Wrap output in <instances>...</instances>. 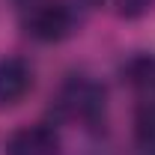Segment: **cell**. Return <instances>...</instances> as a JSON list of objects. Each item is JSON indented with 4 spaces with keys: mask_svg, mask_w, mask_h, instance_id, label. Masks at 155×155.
I'll return each mask as SVG.
<instances>
[{
    "mask_svg": "<svg viewBox=\"0 0 155 155\" xmlns=\"http://www.w3.org/2000/svg\"><path fill=\"white\" fill-rule=\"evenodd\" d=\"M33 90V69L30 63L12 54L0 57V110L15 107Z\"/></svg>",
    "mask_w": 155,
    "mask_h": 155,
    "instance_id": "3957f363",
    "label": "cell"
},
{
    "mask_svg": "<svg viewBox=\"0 0 155 155\" xmlns=\"http://www.w3.org/2000/svg\"><path fill=\"white\" fill-rule=\"evenodd\" d=\"M60 137L51 125H27L18 128L6 143V155H57Z\"/></svg>",
    "mask_w": 155,
    "mask_h": 155,
    "instance_id": "277c9868",
    "label": "cell"
},
{
    "mask_svg": "<svg viewBox=\"0 0 155 155\" xmlns=\"http://www.w3.org/2000/svg\"><path fill=\"white\" fill-rule=\"evenodd\" d=\"M116 6L122 18H140L155 6V0H116Z\"/></svg>",
    "mask_w": 155,
    "mask_h": 155,
    "instance_id": "52a82bcc",
    "label": "cell"
},
{
    "mask_svg": "<svg viewBox=\"0 0 155 155\" xmlns=\"http://www.w3.org/2000/svg\"><path fill=\"white\" fill-rule=\"evenodd\" d=\"M78 15L63 0H36L24 15V30L36 42H63L75 33Z\"/></svg>",
    "mask_w": 155,
    "mask_h": 155,
    "instance_id": "7a4b0ae2",
    "label": "cell"
},
{
    "mask_svg": "<svg viewBox=\"0 0 155 155\" xmlns=\"http://www.w3.org/2000/svg\"><path fill=\"white\" fill-rule=\"evenodd\" d=\"M137 149H140V146H137ZM137 155H155V149H140Z\"/></svg>",
    "mask_w": 155,
    "mask_h": 155,
    "instance_id": "ba28073f",
    "label": "cell"
},
{
    "mask_svg": "<svg viewBox=\"0 0 155 155\" xmlns=\"http://www.w3.org/2000/svg\"><path fill=\"white\" fill-rule=\"evenodd\" d=\"M104 104H107L104 87L98 81H93L90 75H69L57 93L60 114L66 119L87 122V125H93L104 116Z\"/></svg>",
    "mask_w": 155,
    "mask_h": 155,
    "instance_id": "6da1fadb",
    "label": "cell"
},
{
    "mask_svg": "<svg viewBox=\"0 0 155 155\" xmlns=\"http://www.w3.org/2000/svg\"><path fill=\"white\" fill-rule=\"evenodd\" d=\"M134 137L140 149H155V98L140 104L134 116Z\"/></svg>",
    "mask_w": 155,
    "mask_h": 155,
    "instance_id": "8992f818",
    "label": "cell"
},
{
    "mask_svg": "<svg viewBox=\"0 0 155 155\" xmlns=\"http://www.w3.org/2000/svg\"><path fill=\"white\" fill-rule=\"evenodd\" d=\"M122 81L143 96H155V57L152 54H134L122 66Z\"/></svg>",
    "mask_w": 155,
    "mask_h": 155,
    "instance_id": "5b68a950",
    "label": "cell"
}]
</instances>
